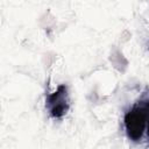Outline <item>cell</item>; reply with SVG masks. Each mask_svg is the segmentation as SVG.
<instances>
[{
    "label": "cell",
    "mask_w": 149,
    "mask_h": 149,
    "mask_svg": "<svg viewBox=\"0 0 149 149\" xmlns=\"http://www.w3.org/2000/svg\"><path fill=\"white\" fill-rule=\"evenodd\" d=\"M148 121H149V101L146 102L141 101L140 104L130 108L125 115L123 122H125V129L127 136L134 142L140 141L148 125Z\"/></svg>",
    "instance_id": "cell-1"
},
{
    "label": "cell",
    "mask_w": 149,
    "mask_h": 149,
    "mask_svg": "<svg viewBox=\"0 0 149 149\" xmlns=\"http://www.w3.org/2000/svg\"><path fill=\"white\" fill-rule=\"evenodd\" d=\"M47 108L52 118H62L69 111V94L68 86L62 84L57 87L54 93L47 97Z\"/></svg>",
    "instance_id": "cell-2"
},
{
    "label": "cell",
    "mask_w": 149,
    "mask_h": 149,
    "mask_svg": "<svg viewBox=\"0 0 149 149\" xmlns=\"http://www.w3.org/2000/svg\"><path fill=\"white\" fill-rule=\"evenodd\" d=\"M147 126H148V129H147V133H148V136H149V121H148V125H147Z\"/></svg>",
    "instance_id": "cell-3"
}]
</instances>
